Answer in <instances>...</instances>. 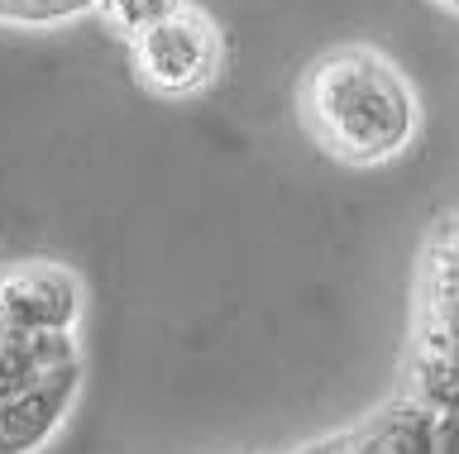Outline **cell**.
I'll return each instance as SVG.
<instances>
[{
  "label": "cell",
  "instance_id": "cell-6",
  "mask_svg": "<svg viewBox=\"0 0 459 454\" xmlns=\"http://www.w3.org/2000/svg\"><path fill=\"white\" fill-rule=\"evenodd\" d=\"M86 278L57 259H20L0 268V306L39 330H82L86 325Z\"/></svg>",
  "mask_w": 459,
  "mask_h": 454
},
{
  "label": "cell",
  "instance_id": "cell-1",
  "mask_svg": "<svg viewBox=\"0 0 459 454\" xmlns=\"http://www.w3.org/2000/svg\"><path fill=\"white\" fill-rule=\"evenodd\" d=\"M297 124L330 163L368 173L387 167L421 134L411 77L373 44H335L301 67Z\"/></svg>",
  "mask_w": 459,
  "mask_h": 454
},
{
  "label": "cell",
  "instance_id": "cell-4",
  "mask_svg": "<svg viewBox=\"0 0 459 454\" xmlns=\"http://www.w3.org/2000/svg\"><path fill=\"white\" fill-rule=\"evenodd\" d=\"M129 73L163 101H196L225 73V34L206 5H186L172 20L129 39Z\"/></svg>",
  "mask_w": 459,
  "mask_h": 454
},
{
  "label": "cell",
  "instance_id": "cell-5",
  "mask_svg": "<svg viewBox=\"0 0 459 454\" xmlns=\"http://www.w3.org/2000/svg\"><path fill=\"white\" fill-rule=\"evenodd\" d=\"M268 454H459V416H440L416 397L393 392L387 402L335 431Z\"/></svg>",
  "mask_w": 459,
  "mask_h": 454
},
{
  "label": "cell",
  "instance_id": "cell-8",
  "mask_svg": "<svg viewBox=\"0 0 459 454\" xmlns=\"http://www.w3.org/2000/svg\"><path fill=\"white\" fill-rule=\"evenodd\" d=\"M186 5H192V0H100L96 20L129 44V39H139L143 30H153V24L172 20V15H178V10H186Z\"/></svg>",
  "mask_w": 459,
  "mask_h": 454
},
{
  "label": "cell",
  "instance_id": "cell-7",
  "mask_svg": "<svg viewBox=\"0 0 459 454\" xmlns=\"http://www.w3.org/2000/svg\"><path fill=\"white\" fill-rule=\"evenodd\" d=\"M100 0H0V30L14 34H53L91 20Z\"/></svg>",
  "mask_w": 459,
  "mask_h": 454
},
{
  "label": "cell",
  "instance_id": "cell-2",
  "mask_svg": "<svg viewBox=\"0 0 459 454\" xmlns=\"http://www.w3.org/2000/svg\"><path fill=\"white\" fill-rule=\"evenodd\" d=\"M86 392L82 330H39L0 306V454H43Z\"/></svg>",
  "mask_w": 459,
  "mask_h": 454
},
{
  "label": "cell",
  "instance_id": "cell-9",
  "mask_svg": "<svg viewBox=\"0 0 459 454\" xmlns=\"http://www.w3.org/2000/svg\"><path fill=\"white\" fill-rule=\"evenodd\" d=\"M440 10H450V15H459V0H436Z\"/></svg>",
  "mask_w": 459,
  "mask_h": 454
},
{
  "label": "cell",
  "instance_id": "cell-3",
  "mask_svg": "<svg viewBox=\"0 0 459 454\" xmlns=\"http://www.w3.org/2000/svg\"><path fill=\"white\" fill-rule=\"evenodd\" d=\"M402 392L440 416H459V210L440 216L416 249Z\"/></svg>",
  "mask_w": 459,
  "mask_h": 454
}]
</instances>
